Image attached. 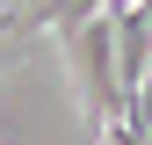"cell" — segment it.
I'll return each mask as SVG.
<instances>
[{"instance_id": "obj_1", "label": "cell", "mask_w": 152, "mask_h": 145, "mask_svg": "<svg viewBox=\"0 0 152 145\" xmlns=\"http://www.w3.org/2000/svg\"><path fill=\"white\" fill-rule=\"evenodd\" d=\"M65 65H72V87H80V109H87L94 131L130 109V87L116 80V29H109V15H87V22L65 29Z\"/></svg>"}, {"instance_id": "obj_2", "label": "cell", "mask_w": 152, "mask_h": 145, "mask_svg": "<svg viewBox=\"0 0 152 145\" xmlns=\"http://www.w3.org/2000/svg\"><path fill=\"white\" fill-rule=\"evenodd\" d=\"M87 15H102V0H51V7H44V22H51V29L65 36L72 22H87Z\"/></svg>"}, {"instance_id": "obj_3", "label": "cell", "mask_w": 152, "mask_h": 145, "mask_svg": "<svg viewBox=\"0 0 152 145\" xmlns=\"http://www.w3.org/2000/svg\"><path fill=\"white\" fill-rule=\"evenodd\" d=\"M102 145H145V138L130 131V116H109V123H102Z\"/></svg>"}, {"instance_id": "obj_4", "label": "cell", "mask_w": 152, "mask_h": 145, "mask_svg": "<svg viewBox=\"0 0 152 145\" xmlns=\"http://www.w3.org/2000/svg\"><path fill=\"white\" fill-rule=\"evenodd\" d=\"M7 29H15V15H7V7H0V36H7Z\"/></svg>"}]
</instances>
